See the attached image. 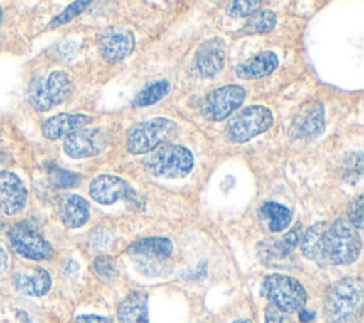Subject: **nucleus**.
Here are the masks:
<instances>
[{
    "label": "nucleus",
    "instance_id": "nucleus-16",
    "mask_svg": "<svg viewBox=\"0 0 364 323\" xmlns=\"http://www.w3.org/2000/svg\"><path fill=\"white\" fill-rule=\"evenodd\" d=\"M91 117L85 114H57L48 118L43 124V135L47 139H60L63 137H68L77 129H81L84 125L91 122Z\"/></svg>",
    "mask_w": 364,
    "mask_h": 323
},
{
    "label": "nucleus",
    "instance_id": "nucleus-11",
    "mask_svg": "<svg viewBox=\"0 0 364 323\" xmlns=\"http://www.w3.org/2000/svg\"><path fill=\"white\" fill-rule=\"evenodd\" d=\"M101 55L108 63H118L127 58L135 47V36L125 27H107L97 37Z\"/></svg>",
    "mask_w": 364,
    "mask_h": 323
},
{
    "label": "nucleus",
    "instance_id": "nucleus-22",
    "mask_svg": "<svg viewBox=\"0 0 364 323\" xmlns=\"http://www.w3.org/2000/svg\"><path fill=\"white\" fill-rule=\"evenodd\" d=\"M328 223L324 221L311 225L301 240V253L316 262H324V239Z\"/></svg>",
    "mask_w": 364,
    "mask_h": 323
},
{
    "label": "nucleus",
    "instance_id": "nucleus-26",
    "mask_svg": "<svg viewBox=\"0 0 364 323\" xmlns=\"http://www.w3.org/2000/svg\"><path fill=\"white\" fill-rule=\"evenodd\" d=\"M171 90V84L166 80L155 81L149 85H146L144 90H141L136 97L132 101V105L135 107H145L158 102L162 100Z\"/></svg>",
    "mask_w": 364,
    "mask_h": 323
},
{
    "label": "nucleus",
    "instance_id": "nucleus-4",
    "mask_svg": "<svg viewBox=\"0 0 364 323\" xmlns=\"http://www.w3.org/2000/svg\"><path fill=\"white\" fill-rule=\"evenodd\" d=\"M71 94V81L64 71H53L47 77L38 75L27 88V101L37 111L46 112L63 104Z\"/></svg>",
    "mask_w": 364,
    "mask_h": 323
},
{
    "label": "nucleus",
    "instance_id": "nucleus-6",
    "mask_svg": "<svg viewBox=\"0 0 364 323\" xmlns=\"http://www.w3.org/2000/svg\"><path fill=\"white\" fill-rule=\"evenodd\" d=\"M175 121L164 117L135 124L127 135V149L131 154H149L159 145L165 144L175 132Z\"/></svg>",
    "mask_w": 364,
    "mask_h": 323
},
{
    "label": "nucleus",
    "instance_id": "nucleus-3",
    "mask_svg": "<svg viewBox=\"0 0 364 323\" xmlns=\"http://www.w3.org/2000/svg\"><path fill=\"white\" fill-rule=\"evenodd\" d=\"M144 165L155 176L176 179L186 176L192 171L193 155L182 145L162 144L144 158Z\"/></svg>",
    "mask_w": 364,
    "mask_h": 323
},
{
    "label": "nucleus",
    "instance_id": "nucleus-39",
    "mask_svg": "<svg viewBox=\"0 0 364 323\" xmlns=\"http://www.w3.org/2000/svg\"><path fill=\"white\" fill-rule=\"evenodd\" d=\"M0 20H1V7H0Z\"/></svg>",
    "mask_w": 364,
    "mask_h": 323
},
{
    "label": "nucleus",
    "instance_id": "nucleus-15",
    "mask_svg": "<svg viewBox=\"0 0 364 323\" xmlns=\"http://www.w3.org/2000/svg\"><path fill=\"white\" fill-rule=\"evenodd\" d=\"M226 54L223 43L219 38L203 41L195 53V65L202 77H213L225 65Z\"/></svg>",
    "mask_w": 364,
    "mask_h": 323
},
{
    "label": "nucleus",
    "instance_id": "nucleus-20",
    "mask_svg": "<svg viewBox=\"0 0 364 323\" xmlns=\"http://www.w3.org/2000/svg\"><path fill=\"white\" fill-rule=\"evenodd\" d=\"M119 323H149L148 296L141 290L131 292L118 306Z\"/></svg>",
    "mask_w": 364,
    "mask_h": 323
},
{
    "label": "nucleus",
    "instance_id": "nucleus-27",
    "mask_svg": "<svg viewBox=\"0 0 364 323\" xmlns=\"http://www.w3.org/2000/svg\"><path fill=\"white\" fill-rule=\"evenodd\" d=\"M134 258L136 259L135 260L136 269L146 276H159L169 270L168 263L165 260L151 259V258H139V256H134Z\"/></svg>",
    "mask_w": 364,
    "mask_h": 323
},
{
    "label": "nucleus",
    "instance_id": "nucleus-33",
    "mask_svg": "<svg viewBox=\"0 0 364 323\" xmlns=\"http://www.w3.org/2000/svg\"><path fill=\"white\" fill-rule=\"evenodd\" d=\"M264 322L266 323H291L289 316L284 312H282L280 309H277L274 305H269L266 307Z\"/></svg>",
    "mask_w": 364,
    "mask_h": 323
},
{
    "label": "nucleus",
    "instance_id": "nucleus-13",
    "mask_svg": "<svg viewBox=\"0 0 364 323\" xmlns=\"http://www.w3.org/2000/svg\"><path fill=\"white\" fill-rule=\"evenodd\" d=\"M28 192L23 179L10 171L0 175V211L9 216L20 213L27 203Z\"/></svg>",
    "mask_w": 364,
    "mask_h": 323
},
{
    "label": "nucleus",
    "instance_id": "nucleus-35",
    "mask_svg": "<svg viewBox=\"0 0 364 323\" xmlns=\"http://www.w3.org/2000/svg\"><path fill=\"white\" fill-rule=\"evenodd\" d=\"M7 266H9V256H7L6 249L0 245V275H3L6 272Z\"/></svg>",
    "mask_w": 364,
    "mask_h": 323
},
{
    "label": "nucleus",
    "instance_id": "nucleus-38",
    "mask_svg": "<svg viewBox=\"0 0 364 323\" xmlns=\"http://www.w3.org/2000/svg\"><path fill=\"white\" fill-rule=\"evenodd\" d=\"M233 323H252V322L247 320V319H240V320H236V322H233Z\"/></svg>",
    "mask_w": 364,
    "mask_h": 323
},
{
    "label": "nucleus",
    "instance_id": "nucleus-34",
    "mask_svg": "<svg viewBox=\"0 0 364 323\" xmlns=\"http://www.w3.org/2000/svg\"><path fill=\"white\" fill-rule=\"evenodd\" d=\"M77 323H112L108 317L104 316H97V314H84V316H78Z\"/></svg>",
    "mask_w": 364,
    "mask_h": 323
},
{
    "label": "nucleus",
    "instance_id": "nucleus-23",
    "mask_svg": "<svg viewBox=\"0 0 364 323\" xmlns=\"http://www.w3.org/2000/svg\"><path fill=\"white\" fill-rule=\"evenodd\" d=\"M260 215L267 221V226L272 232L284 231L291 222L290 209L272 201H267L260 206Z\"/></svg>",
    "mask_w": 364,
    "mask_h": 323
},
{
    "label": "nucleus",
    "instance_id": "nucleus-12",
    "mask_svg": "<svg viewBox=\"0 0 364 323\" xmlns=\"http://www.w3.org/2000/svg\"><path fill=\"white\" fill-rule=\"evenodd\" d=\"M324 129V108L317 100L306 101L294 114L290 134L297 139H313Z\"/></svg>",
    "mask_w": 364,
    "mask_h": 323
},
{
    "label": "nucleus",
    "instance_id": "nucleus-9",
    "mask_svg": "<svg viewBox=\"0 0 364 323\" xmlns=\"http://www.w3.org/2000/svg\"><path fill=\"white\" fill-rule=\"evenodd\" d=\"M245 97L246 91L242 85H222L205 95L202 102V114L209 121H222L242 105Z\"/></svg>",
    "mask_w": 364,
    "mask_h": 323
},
{
    "label": "nucleus",
    "instance_id": "nucleus-1",
    "mask_svg": "<svg viewBox=\"0 0 364 323\" xmlns=\"http://www.w3.org/2000/svg\"><path fill=\"white\" fill-rule=\"evenodd\" d=\"M363 285L346 277L333 283L324 297V313L331 323H358L361 317Z\"/></svg>",
    "mask_w": 364,
    "mask_h": 323
},
{
    "label": "nucleus",
    "instance_id": "nucleus-36",
    "mask_svg": "<svg viewBox=\"0 0 364 323\" xmlns=\"http://www.w3.org/2000/svg\"><path fill=\"white\" fill-rule=\"evenodd\" d=\"M314 319V313L310 310H300L299 313V320L301 323H310Z\"/></svg>",
    "mask_w": 364,
    "mask_h": 323
},
{
    "label": "nucleus",
    "instance_id": "nucleus-14",
    "mask_svg": "<svg viewBox=\"0 0 364 323\" xmlns=\"http://www.w3.org/2000/svg\"><path fill=\"white\" fill-rule=\"evenodd\" d=\"M129 194V185L117 175H98L90 184L91 198L102 205H111L119 198H127Z\"/></svg>",
    "mask_w": 364,
    "mask_h": 323
},
{
    "label": "nucleus",
    "instance_id": "nucleus-10",
    "mask_svg": "<svg viewBox=\"0 0 364 323\" xmlns=\"http://www.w3.org/2000/svg\"><path fill=\"white\" fill-rule=\"evenodd\" d=\"M108 144L107 132L102 128H81L65 137L64 152L71 158L95 157Z\"/></svg>",
    "mask_w": 364,
    "mask_h": 323
},
{
    "label": "nucleus",
    "instance_id": "nucleus-29",
    "mask_svg": "<svg viewBox=\"0 0 364 323\" xmlns=\"http://www.w3.org/2000/svg\"><path fill=\"white\" fill-rule=\"evenodd\" d=\"M81 179V176L75 172L63 169L60 166H53L50 169V181L57 186V188H71L77 185V182Z\"/></svg>",
    "mask_w": 364,
    "mask_h": 323
},
{
    "label": "nucleus",
    "instance_id": "nucleus-28",
    "mask_svg": "<svg viewBox=\"0 0 364 323\" xmlns=\"http://www.w3.org/2000/svg\"><path fill=\"white\" fill-rule=\"evenodd\" d=\"M87 6H90V1H74V3H71L58 16H55L53 18V21L48 24V27L50 28H55V27H58L61 24H65V23L71 21L80 13H82L87 9Z\"/></svg>",
    "mask_w": 364,
    "mask_h": 323
},
{
    "label": "nucleus",
    "instance_id": "nucleus-37",
    "mask_svg": "<svg viewBox=\"0 0 364 323\" xmlns=\"http://www.w3.org/2000/svg\"><path fill=\"white\" fill-rule=\"evenodd\" d=\"M4 171H6V168H4V161L0 158V175H1Z\"/></svg>",
    "mask_w": 364,
    "mask_h": 323
},
{
    "label": "nucleus",
    "instance_id": "nucleus-18",
    "mask_svg": "<svg viewBox=\"0 0 364 323\" xmlns=\"http://www.w3.org/2000/svg\"><path fill=\"white\" fill-rule=\"evenodd\" d=\"M277 64V55L273 51L267 50L239 63L235 68V73L239 78L243 80H257L273 73Z\"/></svg>",
    "mask_w": 364,
    "mask_h": 323
},
{
    "label": "nucleus",
    "instance_id": "nucleus-24",
    "mask_svg": "<svg viewBox=\"0 0 364 323\" xmlns=\"http://www.w3.org/2000/svg\"><path fill=\"white\" fill-rule=\"evenodd\" d=\"M276 14L269 10H257L252 16H249L247 21L242 27L240 34H260V33H269L276 26Z\"/></svg>",
    "mask_w": 364,
    "mask_h": 323
},
{
    "label": "nucleus",
    "instance_id": "nucleus-17",
    "mask_svg": "<svg viewBox=\"0 0 364 323\" xmlns=\"http://www.w3.org/2000/svg\"><path fill=\"white\" fill-rule=\"evenodd\" d=\"M13 282L18 292L34 297L44 296L51 287L50 273L43 268L18 270L14 275Z\"/></svg>",
    "mask_w": 364,
    "mask_h": 323
},
{
    "label": "nucleus",
    "instance_id": "nucleus-7",
    "mask_svg": "<svg viewBox=\"0 0 364 323\" xmlns=\"http://www.w3.org/2000/svg\"><path fill=\"white\" fill-rule=\"evenodd\" d=\"M274 118L263 105H249L236 112L226 124V135L232 142L242 144L269 129Z\"/></svg>",
    "mask_w": 364,
    "mask_h": 323
},
{
    "label": "nucleus",
    "instance_id": "nucleus-30",
    "mask_svg": "<svg viewBox=\"0 0 364 323\" xmlns=\"http://www.w3.org/2000/svg\"><path fill=\"white\" fill-rule=\"evenodd\" d=\"M260 1L257 0H252V1H232L226 6V13L233 17V18H239V17H249L252 16L255 11L259 10Z\"/></svg>",
    "mask_w": 364,
    "mask_h": 323
},
{
    "label": "nucleus",
    "instance_id": "nucleus-5",
    "mask_svg": "<svg viewBox=\"0 0 364 323\" xmlns=\"http://www.w3.org/2000/svg\"><path fill=\"white\" fill-rule=\"evenodd\" d=\"M260 293L284 313L301 310L307 302L303 285L294 277L280 273L267 275L262 282Z\"/></svg>",
    "mask_w": 364,
    "mask_h": 323
},
{
    "label": "nucleus",
    "instance_id": "nucleus-21",
    "mask_svg": "<svg viewBox=\"0 0 364 323\" xmlns=\"http://www.w3.org/2000/svg\"><path fill=\"white\" fill-rule=\"evenodd\" d=\"M173 250V245L168 238H144L129 245L128 253L139 258H151L166 260Z\"/></svg>",
    "mask_w": 364,
    "mask_h": 323
},
{
    "label": "nucleus",
    "instance_id": "nucleus-8",
    "mask_svg": "<svg viewBox=\"0 0 364 323\" xmlns=\"http://www.w3.org/2000/svg\"><path fill=\"white\" fill-rule=\"evenodd\" d=\"M9 238L13 249L27 259L46 260L53 256V246L30 222L14 225L9 232Z\"/></svg>",
    "mask_w": 364,
    "mask_h": 323
},
{
    "label": "nucleus",
    "instance_id": "nucleus-19",
    "mask_svg": "<svg viewBox=\"0 0 364 323\" xmlns=\"http://www.w3.org/2000/svg\"><path fill=\"white\" fill-rule=\"evenodd\" d=\"M60 218L65 228L75 229L82 226L90 216L88 202L77 194H64L58 202Z\"/></svg>",
    "mask_w": 364,
    "mask_h": 323
},
{
    "label": "nucleus",
    "instance_id": "nucleus-25",
    "mask_svg": "<svg viewBox=\"0 0 364 323\" xmlns=\"http://www.w3.org/2000/svg\"><path fill=\"white\" fill-rule=\"evenodd\" d=\"M301 238V228L300 225L293 226L287 233H284L282 238L273 240V243L270 246H267V253L272 258L280 259L287 256L289 253H291L296 246L299 245Z\"/></svg>",
    "mask_w": 364,
    "mask_h": 323
},
{
    "label": "nucleus",
    "instance_id": "nucleus-32",
    "mask_svg": "<svg viewBox=\"0 0 364 323\" xmlns=\"http://www.w3.org/2000/svg\"><path fill=\"white\" fill-rule=\"evenodd\" d=\"M361 205H363V195H358L353 198L348 203V222L355 228H363V213H361Z\"/></svg>",
    "mask_w": 364,
    "mask_h": 323
},
{
    "label": "nucleus",
    "instance_id": "nucleus-2",
    "mask_svg": "<svg viewBox=\"0 0 364 323\" xmlns=\"http://www.w3.org/2000/svg\"><path fill=\"white\" fill-rule=\"evenodd\" d=\"M361 252V238L347 218L340 216L328 225L324 239V262L350 265Z\"/></svg>",
    "mask_w": 364,
    "mask_h": 323
},
{
    "label": "nucleus",
    "instance_id": "nucleus-31",
    "mask_svg": "<svg viewBox=\"0 0 364 323\" xmlns=\"http://www.w3.org/2000/svg\"><path fill=\"white\" fill-rule=\"evenodd\" d=\"M92 268L95 270V273L101 277V279H112L117 275V266L115 262L109 258V256H97L94 259Z\"/></svg>",
    "mask_w": 364,
    "mask_h": 323
}]
</instances>
